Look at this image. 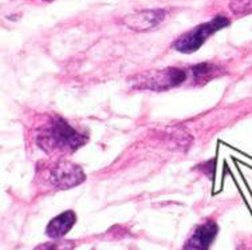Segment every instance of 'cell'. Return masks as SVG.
<instances>
[{
	"mask_svg": "<svg viewBox=\"0 0 252 250\" xmlns=\"http://www.w3.org/2000/svg\"><path fill=\"white\" fill-rule=\"evenodd\" d=\"M228 24H229V20L225 16L218 15L214 19H211L207 23L200 24L197 27H194L192 31H189V32L184 34L183 36H180L175 42V44H173V47L179 53H194V51H197L205 43V40L211 35H214L215 32H218L221 28H225Z\"/></svg>",
	"mask_w": 252,
	"mask_h": 250,
	"instance_id": "cell-3",
	"label": "cell"
},
{
	"mask_svg": "<svg viewBox=\"0 0 252 250\" xmlns=\"http://www.w3.org/2000/svg\"><path fill=\"white\" fill-rule=\"evenodd\" d=\"M238 250H252V246H250V245H240L238 248Z\"/></svg>",
	"mask_w": 252,
	"mask_h": 250,
	"instance_id": "cell-9",
	"label": "cell"
},
{
	"mask_svg": "<svg viewBox=\"0 0 252 250\" xmlns=\"http://www.w3.org/2000/svg\"><path fill=\"white\" fill-rule=\"evenodd\" d=\"M75 222H77V216L73 210L61 213L59 216L49 222V225L46 227V234L53 240H59L73 229Z\"/></svg>",
	"mask_w": 252,
	"mask_h": 250,
	"instance_id": "cell-7",
	"label": "cell"
},
{
	"mask_svg": "<svg viewBox=\"0 0 252 250\" xmlns=\"http://www.w3.org/2000/svg\"><path fill=\"white\" fill-rule=\"evenodd\" d=\"M36 143L47 153L75 151L86 143V137L78 133L61 116H53L36 135Z\"/></svg>",
	"mask_w": 252,
	"mask_h": 250,
	"instance_id": "cell-1",
	"label": "cell"
},
{
	"mask_svg": "<svg viewBox=\"0 0 252 250\" xmlns=\"http://www.w3.org/2000/svg\"><path fill=\"white\" fill-rule=\"evenodd\" d=\"M73 241H57V242H46L36 246L34 250H74Z\"/></svg>",
	"mask_w": 252,
	"mask_h": 250,
	"instance_id": "cell-8",
	"label": "cell"
},
{
	"mask_svg": "<svg viewBox=\"0 0 252 250\" xmlns=\"http://www.w3.org/2000/svg\"><path fill=\"white\" fill-rule=\"evenodd\" d=\"M218 223L214 220L204 221L199 226H196L192 236L183 246V250H209L218 236Z\"/></svg>",
	"mask_w": 252,
	"mask_h": 250,
	"instance_id": "cell-5",
	"label": "cell"
},
{
	"mask_svg": "<svg viewBox=\"0 0 252 250\" xmlns=\"http://www.w3.org/2000/svg\"><path fill=\"white\" fill-rule=\"evenodd\" d=\"M188 71L183 68H164V70H155V71L144 72L137 75L131 83L136 88L140 90H152V91H164L173 87H177L187 82Z\"/></svg>",
	"mask_w": 252,
	"mask_h": 250,
	"instance_id": "cell-2",
	"label": "cell"
},
{
	"mask_svg": "<svg viewBox=\"0 0 252 250\" xmlns=\"http://www.w3.org/2000/svg\"><path fill=\"white\" fill-rule=\"evenodd\" d=\"M166 12L164 10H145L125 16L122 24L134 31H148L156 28L164 22Z\"/></svg>",
	"mask_w": 252,
	"mask_h": 250,
	"instance_id": "cell-6",
	"label": "cell"
},
{
	"mask_svg": "<svg viewBox=\"0 0 252 250\" xmlns=\"http://www.w3.org/2000/svg\"><path fill=\"white\" fill-rule=\"evenodd\" d=\"M47 1H49V0H47Z\"/></svg>",
	"mask_w": 252,
	"mask_h": 250,
	"instance_id": "cell-10",
	"label": "cell"
},
{
	"mask_svg": "<svg viewBox=\"0 0 252 250\" xmlns=\"http://www.w3.org/2000/svg\"><path fill=\"white\" fill-rule=\"evenodd\" d=\"M46 181L58 190H66L85 181V173L82 168L70 162H58L51 165L44 173Z\"/></svg>",
	"mask_w": 252,
	"mask_h": 250,
	"instance_id": "cell-4",
	"label": "cell"
}]
</instances>
